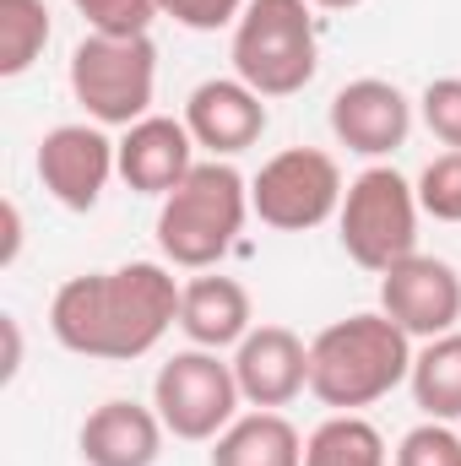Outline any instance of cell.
Masks as SVG:
<instances>
[{"label":"cell","instance_id":"44dd1931","mask_svg":"<svg viewBox=\"0 0 461 466\" xmlns=\"http://www.w3.org/2000/svg\"><path fill=\"white\" fill-rule=\"evenodd\" d=\"M418 207L435 223H461V152H440L418 174Z\"/></svg>","mask_w":461,"mask_h":466},{"label":"cell","instance_id":"9a60e30c","mask_svg":"<svg viewBox=\"0 0 461 466\" xmlns=\"http://www.w3.org/2000/svg\"><path fill=\"white\" fill-rule=\"evenodd\" d=\"M163 418L158 407H141V401H104L87 412L82 434H77V451L87 466H158L163 456Z\"/></svg>","mask_w":461,"mask_h":466},{"label":"cell","instance_id":"7a4b0ae2","mask_svg":"<svg viewBox=\"0 0 461 466\" xmlns=\"http://www.w3.org/2000/svg\"><path fill=\"white\" fill-rule=\"evenodd\" d=\"M407 374H413V337L380 309L332 320L310 342V396L332 412L374 407Z\"/></svg>","mask_w":461,"mask_h":466},{"label":"cell","instance_id":"277c9868","mask_svg":"<svg viewBox=\"0 0 461 466\" xmlns=\"http://www.w3.org/2000/svg\"><path fill=\"white\" fill-rule=\"evenodd\" d=\"M233 76L261 98H293L315 82L321 33L310 0H250L233 22Z\"/></svg>","mask_w":461,"mask_h":466},{"label":"cell","instance_id":"7c38bea8","mask_svg":"<svg viewBox=\"0 0 461 466\" xmlns=\"http://www.w3.org/2000/svg\"><path fill=\"white\" fill-rule=\"evenodd\" d=\"M233 380L250 407L277 412L310 390V342L288 326H255L233 348Z\"/></svg>","mask_w":461,"mask_h":466},{"label":"cell","instance_id":"30bf717a","mask_svg":"<svg viewBox=\"0 0 461 466\" xmlns=\"http://www.w3.org/2000/svg\"><path fill=\"white\" fill-rule=\"evenodd\" d=\"M380 315H391L413 342H435L461 320V271L440 255H407L380 277Z\"/></svg>","mask_w":461,"mask_h":466},{"label":"cell","instance_id":"52a82bcc","mask_svg":"<svg viewBox=\"0 0 461 466\" xmlns=\"http://www.w3.org/2000/svg\"><path fill=\"white\" fill-rule=\"evenodd\" d=\"M343 168L321 147H288L250 179V212L277 233H310L343 212Z\"/></svg>","mask_w":461,"mask_h":466},{"label":"cell","instance_id":"603a6c76","mask_svg":"<svg viewBox=\"0 0 461 466\" xmlns=\"http://www.w3.org/2000/svg\"><path fill=\"white\" fill-rule=\"evenodd\" d=\"M396 466H461V434L451 429V423L424 418L418 429L402 434V445H396Z\"/></svg>","mask_w":461,"mask_h":466},{"label":"cell","instance_id":"ba28073f","mask_svg":"<svg viewBox=\"0 0 461 466\" xmlns=\"http://www.w3.org/2000/svg\"><path fill=\"white\" fill-rule=\"evenodd\" d=\"M239 380H233V363H223L212 348H185L174 352L158 380H152V407L163 418V429L174 440H218L239 418Z\"/></svg>","mask_w":461,"mask_h":466},{"label":"cell","instance_id":"9c48e42d","mask_svg":"<svg viewBox=\"0 0 461 466\" xmlns=\"http://www.w3.org/2000/svg\"><path fill=\"white\" fill-rule=\"evenodd\" d=\"M119 174V141H109L104 125H55L38 141V179L66 212H93Z\"/></svg>","mask_w":461,"mask_h":466},{"label":"cell","instance_id":"2e32d148","mask_svg":"<svg viewBox=\"0 0 461 466\" xmlns=\"http://www.w3.org/2000/svg\"><path fill=\"white\" fill-rule=\"evenodd\" d=\"M179 331L190 337V348H239L250 331H255V309H250V293L239 277L223 271H201L185 282V299H179Z\"/></svg>","mask_w":461,"mask_h":466},{"label":"cell","instance_id":"7402d4cb","mask_svg":"<svg viewBox=\"0 0 461 466\" xmlns=\"http://www.w3.org/2000/svg\"><path fill=\"white\" fill-rule=\"evenodd\" d=\"M71 5L87 22V33H109V38H136L152 27V16H163L158 0H71Z\"/></svg>","mask_w":461,"mask_h":466},{"label":"cell","instance_id":"8fae6325","mask_svg":"<svg viewBox=\"0 0 461 466\" xmlns=\"http://www.w3.org/2000/svg\"><path fill=\"white\" fill-rule=\"evenodd\" d=\"M332 136L358 157H391L413 136V98L385 76H358L332 98Z\"/></svg>","mask_w":461,"mask_h":466},{"label":"cell","instance_id":"cb8c5ba5","mask_svg":"<svg viewBox=\"0 0 461 466\" xmlns=\"http://www.w3.org/2000/svg\"><path fill=\"white\" fill-rule=\"evenodd\" d=\"M418 115H424L435 141L461 152V76H435L424 87V98H418Z\"/></svg>","mask_w":461,"mask_h":466},{"label":"cell","instance_id":"ac0fdd59","mask_svg":"<svg viewBox=\"0 0 461 466\" xmlns=\"http://www.w3.org/2000/svg\"><path fill=\"white\" fill-rule=\"evenodd\" d=\"M407 385H413V401H418L424 418L456 423L461 418V331H446V337H435V342H424L413 352Z\"/></svg>","mask_w":461,"mask_h":466},{"label":"cell","instance_id":"4316f807","mask_svg":"<svg viewBox=\"0 0 461 466\" xmlns=\"http://www.w3.org/2000/svg\"><path fill=\"white\" fill-rule=\"evenodd\" d=\"M0 331H5V380L22 369V331H16V315H0Z\"/></svg>","mask_w":461,"mask_h":466},{"label":"cell","instance_id":"ffe728a7","mask_svg":"<svg viewBox=\"0 0 461 466\" xmlns=\"http://www.w3.org/2000/svg\"><path fill=\"white\" fill-rule=\"evenodd\" d=\"M49 33H55V22H49L44 0H0V76L33 71Z\"/></svg>","mask_w":461,"mask_h":466},{"label":"cell","instance_id":"5bb4252c","mask_svg":"<svg viewBox=\"0 0 461 466\" xmlns=\"http://www.w3.org/2000/svg\"><path fill=\"white\" fill-rule=\"evenodd\" d=\"M185 125L212 157H239L266 136V98L239 76H212L185 98Z\"/></svg>","mask_w":461,"mask_h":466},{"label":"cell","instance_id":"d4e9b609","mask_svg":"<svg viewBox=\"0 0 461 466\" xmlns=\"http://www.w3.org/2000/svg\"><path fill=\"white\" fill-rule=\"evenodd\" d=\"M244 5L250 0H158V11L163 16H174L179 27H190V33H218V27H233L239 16H244Z\"/></svg>","mask_w":461,"mask_h":466},{"label":"cell","instance_id":"83f0119b","mask_svg":"<svg viewBox=\"0 0 461 466\" xmlns=\"http://www.w3.org/2000/svg\"><path fill=\"white\" fill-rule=\"evenodd\" d=\"M310 5H321V11H353V5H364V0H310Z\"/></svg>","mask_w":461,"mask_h":466},{"label":"cell","instance_id":"3957f363","mask_svg":"<svg viewBox=\"0 0 461 466\" xmlns=\"http://www.w3.org/2000/svg\"><path fill=\"white\" fill-rule=\"evenodd\" d=\"M250 218V179L229 157H207L185 174L179 190L158 207V249L179 271H212L244 233Z\"/></svg>","mask_w":461,"mask_h":466},{"label":"cell","instance_id":"8992f818","mask_svg":"<svg viewBox=\"0 0 461 466\" xmlns=\"http://www.w3.org/2000/svg\"><path fill=\"white\" fill-rule=\"evenodd\" d=\"M152 93H158V49L147 33L136 38L87 33L71 49V98L87 109L93 125L130 130L136 119L152 115Z\"/></svg>","mask_w":461,"mask_h":466},{"label":"cell","instance_id":"4fadbf2b","mask_svg":"<svg viewBox=\"0 0 461 466\" xmlns=\"http://www.w3.org/2000/svg\"><path fill=\"white\" fill-rule=\"evenodd\" d=\"M196 136L185 119L169 115H147L136 119L125 136H119V179L136 190V196H169L185 185V174L196 168Z\"/></svg>","mask_w":461,"mask_h":466},{"label":"cell","instance_id":"484cf974","mask_svg":"<svg viewBox=\"0 0 461 466\" xmlns=\"http://www.w3.org/2000/svg\"><path fill=\"white\" fill-rule=\"evenodd\" d=\"M16 255H22V212H16V201H5V249H0V266H16Z\"/></svg>","mask_w":461,"mask_h":466},{"label":"cell","instance_id":"6da1fadb","mask_svg":"<svg viewBox=\"0 0 461 466\" xmlns=\"http://www.w3.org/2000/svg\"><path fill=\"white\" fill-rule=\"evenodd\" d=\"M185 288L163 260H125L115 271H82L55 288L49 304V337L77 358L130 363L147 358L179 326Z\"/></svg>","mask_w":461,"mask_h":466},{"label":"cell","instance_id":"e0dca14e","mask_svg":"<svg viewBox=\"0 0 461 466\" xmlns=\"http://www.w3.org/2000/svg\"><path fill=\"white\" fill-rule=\"evenodd\" d=\"M212 466H304V440L282 412L255 407L212 440Z\"/></svg>","mask_w":461,"mask_h":466},{"label":"cell","instance_id":"d6986e66","mask_svg":"<svg viewBox=\"0 0 461 466\" xmlns=\"http://www.w3.org/2000/svg\"><path fill=\"white\" fill-rule=\"evenodd\" d=\"M304 466H385V440H380V429L369 418L332 412L304 440Z\"/></svg>","mask_w":461,"mask_h":466},{"label":"cell","instance_id":"5b68a950","mask_svg":"<svg viewBox=\"0 0 461 466\" xmlns=\"http://www.w3.org/2000/svg\"><path fill=\"white\" fill-rule=\"evenodd\" d=\"M418 190L391 168V163H374L364 168L343 196V212H337V238H343L347 260L385 277L396 260L418 255Z\"/></svg>","mask_w":461,"mask_h":466}]
</instances>
